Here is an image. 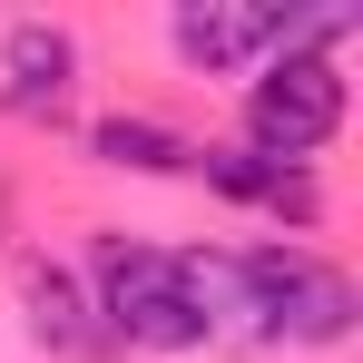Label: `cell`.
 <instances>
[{
  "instance_id": "obj_1",
  "label": "cell",
  "mask_w": 363,
  "mask_h": 363,
  "mask_svg": "<svg viewBox=\"0 0 363 363\" xmlns=\"http://www.w3.org/2000/svg\"><path fill=\"white\" fill-rule=\"evenodd\" d=\"M236 285H245V334L255 344H344L354 334V275L344 265H324L314 245L275 236V245H245L236 255Z\"/></svg>"
},
{
  "instance_id": "obj_2",
  "label": "cell",
  "mask_w": 363,
  "mask_h": 363,
  "mask_svg": "<svg viewBox=\"0 0 363 363\" xmlns=\"http://www.w3.org/2000/svg\"><path fill=\"white\" fill-rule=\"evenodd\" d=\"M89 314L108 344H147V354H196V314H186L177 255L147 236H108L89 245Z\"/></svg>"
},
{
  "instance_id": "obj_3",
  "label": "cell",
  "mask_w": 363,
  "mask_h": 363,
  "mask_svg": "<svg viewBox=\"0 0 363 363\" xmlns=\"http://www.w3.org/2000/svg\"><path fill=\"white\" fill-rule=\"evenodd\" d=\"M344 60H314V50H275V60L245 79V147L255 157H285L314 167V147L344 138Z\"/></svg>"
},
{
  "instance_id": "obj_4",
  "label": "cell",
  "mask_w": 363,
  "mask_h": 363,
  "mask_svg": "<svg viewBox=\"0 0 363 363\" xmlns=\"http://www.w3.org/2000/svg\"><path fill=\"white\" fill-rule=\"evenodd\" d=\"M167 50L196 79H236V69L275 60V0H186L167 20Z\"/></svg>"
},
{
  "instance_id": "obj_5",
  "label": "cell",
  "mask_w": 363,
  "mask_h": 363,
  "mask_svg": "<svg viewBox=\"0 0 363 363\" xmlns=\"http://www.w3.org/2000/svg\"><path fill=\"white\" fill-rule=\"evenodd\" d=\"M79 99V40L60 20H20L0 40V108L10 118H69Z\"/></svg>"
},
{
  "instance_id": "obj_6",
  "label": "cell",
  "mask_w": 363,
  "mask_h": 363,
  "mask_svg": "<svg viewBox=\"0 0 363 363\" xmlns=\"http://www.w3.org/2000/svg\"><path fill=\"white\" fill-rule=\"evenodd\" d=\"M196 177L216 186V196H236V206H255V216H275V226H295V236L324 216V186H314V167L255 157V147H196Z\"/></svg>"
},
{
  "instance_id": "obj_7",
  "label": "cell",
  "mask_w": 363,
  "mask_h": 363,
  "mask_svg": "<svg viewBox=\"0 0 363 363\" xmlns=\"http://www.w3.org/2000/svg\"><path fill=\"white\" fill-rule=\"evenodd\" d=\"M20 304H30V334H40L50 354H69V363H99V354H108V334H99L89 295L69 285L60 265H20Z\"/></svg>"
},
{
  "instance_id": "obj_8",
  "label": "cell",
  "mask_w": 363,
  "mask_h": 363,
  "mask_svg": "<svg viewBox=\"0 0 363 363\" xmlns=\"http://www.w3.org/2000/svg\"><path fill=\"white\" fill-rule=\"evenodd\" d=\"M89 147H99V167H138V177H196V138L157 118H99L89 128Z\"/></svg>"
}]
</instances>
